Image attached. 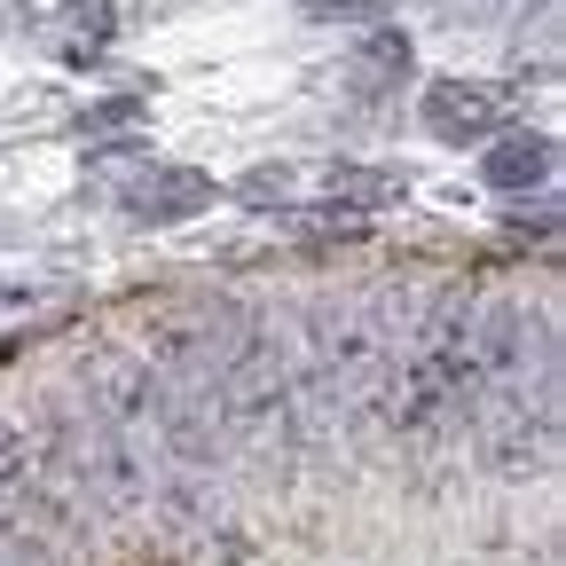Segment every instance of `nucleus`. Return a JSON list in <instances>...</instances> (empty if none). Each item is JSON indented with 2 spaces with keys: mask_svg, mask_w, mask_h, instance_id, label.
I'll use <instances>...</instances> for the list:
<instances>
[{
  "mask_svg": "<svg viewBox=\"0 0 566 566\" xmlns=\"http://www.w3.org/2000/svg\"><path fill=\"white\" fill-rule=\"evenodd\" d=\"M480 370H488V338H480V300L464 283H433L417 292L394 363H386V409L378 424L401 441H449L464 433V417L480 401Z\"/></svg>",
  "mask_w": 566,
  "mask_h": 566,
  "instance_id": "7ed1b4c3",
  "label": "nucleus"
},
{
  "mask_svg": "<svg viewBox=\"0 0 566 566\" xmlns=\"http://www.w3.org/2000/svg\"><path fill=\"white\" fill-rule=\"evenodd\" d=\"M0 566H40V558H32V551H24V543H17L9 527H0Z\"/></svg>",
  "mask_w": 566,
  "mask_h": 566,
  "instance_id": "9b49d317",
  "label": "nucleus"
},
{
  "mask_svg": "<svg viewBox=\"0 0 566 566\" xmlns=\"http://www.w3.org/2000/svg\"><path fill=\"white\" fill-rule=\"evenodd\" d=\"M71 40H80V48H103V40H111V0H71Z\"/></svg>",
  "mask_w": 566,
  "mask_h": 566,
  "instance_id": "1a4fd4ad",
  "label": "nucleus"
},
{
  "mask_svg": "<svg viewBox=\"0 0 566 566\" xmlns=\"http://www.w3.org/2000/svg\"><path fill=\"white\" fill-rule=\"evenodd\" d=\"M401 80H409V32L370 24L363 48H354V87H363V95H386V87H401Z\"/></svg>",
  "mask_w": 566,
  "mask_h": 566,
  "instance_id": "0eeeda50",
  "label": "nucleus"
},
{
  "mask_svg": "<svg viewBox=\"0 0 566 566\" xmlns=\"http://www.w3.org/2000/svg\"><path fill=\"white\" fill-rule=\"evenodd\" d=\"M424 283H386V292H338L307 307V338L292 354L300 370V409H307V449H323L331 433H386V363L394 338L409 323Z\"/></svg>",
  "mask_w": 566,
  "mask_h": 566,
  "instance_id": "f257e3e1",
  "label": "nucleus"
},
{
  "mask_svg": "<svg viewBox=\"0 0 566 566\" xmlns=\"http://www.w3.org/2000/svg\"><path fill=\"white\" fill-rule=\"evenodd\" d=\"M480 338H488V370L472 401V441L488 472L504 480H543L558 464V338L551 315L527 300H480Z\"/></svg>",
  "mask_w": 566,
  "mask_h": 566,
  "instance_id": "f03ea898",
  "label": "nucleus"
},
{
  "mask_svg": "<svg viewBox=\"0 0 566 566\" xmlns=\"http://www.w3.org/2000/svg\"><path fill=\"white\" fill-rule=\"evenodd\" d=\"M221 197L197 166H150V174H134L126 189H118V205L134 212V221H150V229H166V221H197V212Z\"/></svg>",
  "mask_w": 566,
  "mask_h": 566,
  "instance_id": "423d86ee",
  "label": "nucleus"
},
{
  "mask_svg": "<svg viewBox=\"0 0 566 566\" xmlns=\"http://www.w3.org/2000/svg\"><path fill=\"white\" fill-rule=\"evenodd\" d=\"M441 17H504V0H433Z\"/></svg>",
  "mask_w": 566,
  "mask_h": 566,
  "instance_id": "9d476101",
  "label": "nucleus"
},
{
  "mask_svg": "<svg viewBox=\"0 0 566 566\" xmlns=\"http://www.w3.org/2000/svg\"><path fill=\"white\" fill-rule=\"evenodd\" d=\"M512 111H520V95L495 87V80H433V87H424V103H417L424 134H433V142H457V150L488 142L495 126H512Z\"/></svg>",
  "mask_w": 566,
  "mask_h": 566,
  "instance_id": "20e7f679",
  "label": "nucleus"
},
{
  "mask_svg": "<svg viewBox=\"0 0 566 566\" xmlns=\"http://www.w3.org/2000/svg\"><path fill=\"white\" fill-rule=\"evenodd\" d=\"M300 17L307 24H378L386 0H300Z\"/></svg>",
  "mask_w": 566,
  "mask_h": 566,
  "instance_id": "6e6552de",
  "label": "nucleus"
},
{
  "mask_svg": "<svg viewBox=\"0 0 566 566\" xmlns=\"http://www.w3.org/2000/svg\"><path fill=\"white\" fill-rule=\"evenodd\" d=\"M488 142H495V150L480 158V181H488V189H504V197L551 189V174H558V142H551L543 126H495Z\"/></svg>",
  "mask_w": 566,
  "mask_h": 566,
  "instance_id": "39448f33",
  "label": "nucleus"
}]
</instances>
